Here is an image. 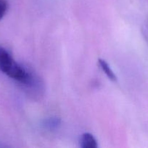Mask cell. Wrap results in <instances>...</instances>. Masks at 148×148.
<instances>
[{"mask_svg":"<svg viewBox=\"0 0 148 148\" xmlns=\"http://www.w3.org/2000/svg\"><path fill=\"white\" fill-rule=\"evenodd\" d=\"M0 71L15 80L23 84H28L31 76L22 66L15 62L4 48L0 46Z\"/></svg>","mask_w":148,"mask_h":148,"instance_id":"obj_1","label":"cell"},{"mask_svg":"<svg viewBox=\"0 0 148 148\" xmlns=\"http://www.w3.org/2000/svg\"><path fill=\"white\" fill-rule=\"evenodd\" d=\"M81 147L83 148H97V142L94 136L90 133H84L80 139Z\"/></svg>","mask_w":148,"mask_h":148,"instance_id":"obj_2","label":"cell"},{"mask_svg":"<svg viewBox=\"0 0 148 148\" xmlns=\"http://www.w3.org/2000/svg\"><path fill=\"white\" fill-rule=\"evenodd\" d=\"M98 64L99 66H100L102 70L104 72V74L107 75V77L110 79V80L113 81V82L117 80V77L115 75L113 71L112 70L111 68L110 67V66H109V64L107 63V62H106L105 60L102 59H99Z\"/></svg>","mask_w":148,"mask_h":148,"instance_id":"obj_3","label":"cell"},{"mask_svg":"<svg viewBox=\"0 0 148 148\" xmlns=\"http://www.w3.org/2000/svg\"><path fill=\"white\" fill-rule=\"evenodd\" d=\"M8 9L7 0H0V20L4 17Z\"/></svg>","mask_w":148,"mask_h":148,"instance_id":"obj_4","label":"cell"}]
</instances>
